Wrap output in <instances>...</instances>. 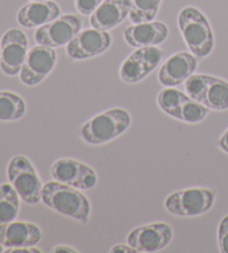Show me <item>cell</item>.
I'll list each match as a JSON object with an SVG mask.
<instances>
[{
    "mask_svg": "<svg viewBox=\"0 0 228 253\" xmlns=\"http://www.w3.org/2000/svg\"><path fill=\"white\" fill-rule=\"evenodd\" d=\"M41 201L48 208L76 221L86 222L90 216V202L81 190L58 181L43 184Z\"/></svg>",
    "mask_w": 228,
    "mask_h": 253,
    "instance_id": "obj_1",
    "label": "cell"
},
{
    "mask_svg": "<svg viewBox=\"0 0 228 253\" xmlns=\"http://www.w3.org/2000/svg\"><path fill=\"white\" fill-rule=\"evenodd\" d=\"M178 29L188 49L198 58L207 57L215 45L214 34L208 19L195 7L183 8L178 15Z\"/></svg>",
    "mask_w": 228,
    "mask_h": 253,
    "instance_id": "obj_2",
    "label": "cell"
},
{
    "mask_svg": "<svg viewBox=\"0 0 228 253\" xmlns=\"http://www.w3.org/2000/svg\"><path fill=\"white\" fill-rule=\"evenodd\" d=\"M131 116L124 108H113L94 116L81 126L80 137L90 145H103L124 134Z\"/></svg>",
    "mask_w": 228,
    "mask_h": 253,
    "instance_id": "obj_3",
    "label": "cell"
},
{
    "mask_svg": "<svg viewBox=\"0 0 228 253\" xmlns=\"http://www.w3.org/2000/svg\"><path fill=\"white\" fill-rule=\"evenodd\" d=\"M7 176L25 203L34 206L40 202L43 185L27 156L23 154L12 156L7 167Z\"/></svg>",
    "mask_w": 228,
    "mask_h": 253,
    "instance_id": "obj_4",
    "label": "cell"
},
{
    "mask_svg": "<svg viewBox=\"0 0 228 253\" xmlns=\"http://www.w3.org/2000/svg\"><path fill=\"white\" fill-rule=\"evenodd\" d=\"M186 94L213 111L228 110V83L209 75H191L185 82Z\"/></svg>",
    "mask_w": 228,
    "mask_h": 253,
    "instance_id": "obj_5",
    "label": "cell"
},
{
    "mask_svg": "<svg viewBox=\"0 0 228 253\" xmlns=\"http://www.w3.org/2000/svg\"><path fill=\"white\" fill-rule=\"evenodd\" d=\"M157 104L165 114L187 124L200 123L208 114L207 107L183 91L170 87L159 91L157 95Z\"/></svg>",
    "mask_w": 228,
    "mask_h": 253,
    "instance_id": "obj_6",
    "label": "cell"
},
{
    "mask_svg": "<svg viewBox=\"0 0 228 253\" xmlns=\"http://www.w3.org/2000/svg\"><path fill=\"white\" fill-rule=\"evenodd\" d=\"M215 195L212 190L186 189L174 192L165 200V209L177 216H197L208 212L213 208Z\"/></svg>",
    "mask_w": 228,
    "mask_h": 253,
    "instance_id": "obj_7",
    "label": "cell"
},
{
    "mask_svg": "<svg viewBox=\"0 0 228 253\" xmlns=\"http://www.w3.org/2000/svg\"><path fill=\"white\" fill-rule=\"evenodd\" d=\"M81 19L73 14L59 16L58 18L38 27L35 32V41L38 45L58 48L67 46L68 42L80 32Z\"/></svg>",
    "mask_w": 228,
    "mask_h": 253,
    "instance_id": "obj_8",
    "label": "cell"
},
{
    "mask_svg": "<svg viewBox=\"0 0 228 253\" xmlns=\"http://www.w3.org/2000/svg\"><path fill=\"white\" fill-rule=\"evenodd\" d=\"M28 54V39L19 28H10L0 41V68L8 76L19 75Z\"/></svg>",
    "mask_w": 228,
    "mask_h": 253,
    "instance_id": "obj_9",
    "label": "cell"
},
{
    "mask_svg": "<svg viewBox=\"0 0 228 253\" xmlns=\"http://www.w3.org/2000/svg\"><path fill=\"white\" fill-rule=\"evenodd\" d=\"M163 53L158 47H140L127 57L119 68V76L127 84L143 81L158 66Z\"/></svg>",
    "mask_w": 228,
    "mask_h": 253,
    "instance_id": "obj_10",
    "label": "cell"
},
{
    "mask_svg": "<svg viewBox=\"0 0 228 253\" xmlns=\"http://www.w3.org/2000/svg\"><path fill=\"white\" fill-rule=\"evenodd\" d=\"M57 54L54 48L37 45L30 48L26 56L19 78L26 86H36L55 68Z\"/></svg>",
    "mask_w": 228,
    "mask_h": 253,
    "instance_id": "obj_11",
    "label": "cell"
},
{
    "mask_svg": "<svg viewBox=\"0 0 228 253\" xmlns=\"http://www.w3.org/2000/svg\"><path fill=\"white\" fill-rule=\"evenodd\" d=\"M173 239V228L164 222L138 226L127 235V243L139 253H152L163 250Z\"/></svg>",
    "mask_w": 228,
    "mask_h": 253,
    "instance_id": "obj_12",
    "label": "cell"
},
{
    "mask_svg": "<svg viewBox=\"0 0 228 253\" xmlns=\"http://www.w3.org/2000/svg\"><path fill=\"white\" fill-rule=\"evenodd\" d=\"M50 175L55 181L81 191L93 189L98 181L97 174L89 165L67 158L57 160L51 165Z\"/></svg>",
    "mask_w": 228,
    "mask_h": 253,
    "instance_id": "obj_13",
    "label": "cell"
},
{
    "mask_svg": "<svg viewBox=\"0 0 228 253\" xmlns=\"http://www.w3.org/2000/svg\"><path fill=\"white\" fill-rule=\"evenodd\" d=\"M112 45V37L108 32L95 28L80 30L68 45L66 54L73 60H85L105 53Z\"/></svg>",
    "mask_w": 228,
    "mask_h": 253,
    "instance_id": "obj_14",
    "label": "cell"
},
{
    "mask_svg": "<svg viewBox=\"0 0 228 253\" xmlns=\"http://www.w3.org/2000/svg\"><path fill=\"white\" fill-rule=\"evenodd\" d=\"M197 66L198 62L195 55L186 51L174 54L160 67L158 81L165 87L178 86L194 75Z\"/></svg>",
    "mask_w": 228,
    "mask_h": 253,
    "instance_id": "obj_15",
    "label": "cell"
},
{
    "mask_svg": "<svg viewBox=\"0 0 228 253\" xmlns=\"http://www.w3.org/2000/svg\"><path fill=\"white\" fill-rule=\"evenodd\" d=\"M42 239V230L27 221H11L0 224V243L5 248L36 247Z\"/></svg>",
    "mask_w": 228,
    "mask_h": 253,
    "instance_id": "obj_16",
    "label": "cell"
},
{
    "mask_svg": "<svg viewBox=\"0 0 228 253\" xmlns=\"http://www.w3.org/2000/svg\"><path fill=\"white\" fill-rule=\"evenodd\" d=\"M131 0H103L90 15L91 27L108 32L120 25L129 16Z\"/></svg>",
    "mask_w": 228,
    "mask_h": 253,
    "instance_id": "obj_17",
    "label": "cell"
},
{
    "mask_svg": "<svg viewBox=\"0 0 228 253\" xmlns=\"http://www.w3.org/2000/svg\"><path fill=\"white\" fill-rule=\"evenodd\" d=\"M168 37V27L161 21L134 24L127 27L124 38L129 46L135 48L157 46Z\"/></svg>",
    "mask_w": 228,
    "mask_h": 253,
    "instance_id": "obj_18",
    "label": "cell"
},
{
    "mask_svg": "<svg viewBox=\"0 0 228 253\" xmlns=\"http://www.w3.org/2000/svg\"><path fill=\"white\" fill-rule=\"evenodd\" d=\"M60 14L59 6L51 0L30 1L20 8L17 21L25 28H36L58 18Z\"/></svg>",
    "mask_w": 228,
    "mask_h": 253,
    "instance_id": "obj_19",
    "label": "cell"
},
{
    "mask_svg": "<svg viewBox=\"0 0 228 253\" xmlns=\"http://www.w3.org/2000/svg\"><path fill=\"white\" fill-rule=\"evenodd\" d=\"M27 105L20 95L12 91H0V122L18 121L26 115Z\"/></svg>",
    "mask_w": 228,
    "mask_h": 253,
    "instance_id": "obj_20",
    "label": "cell"
},
{
    "mask_svg": "<svg viewBox=\"0 0 228 253\" xmlns=\"http://www.w3.org/2000/svg\"><path fill=\"white\" fill-rule=\"evenodd\" d=\"M20 196L10 183L0 184V224L15 221L20 210Z\"/></svg>",
    "mask_w": 228,
    "mask_h": 253,
    "instance_id": "obj_21",
    "label": "cell"
},
{
    "mask_svg": "<svg viewBox=\"0 0 228 253\" xmlns=\"http://www.w3.org/2000/svg\"><path fill=\"white\" fill-rule=\"evenodd\" d=\"M161 0H131L129 19L133 24L152 21L159 10Z\"/></svg>",
    "mask_w": 228,
    "mask_h": 253,
    "instance_id": "obj_22",
    "label": "cell"
},
{
    "mask_svg": "<svg viewBox=\"0 0 228 253\" xmlns=\"http://www.w3.org/2000/svg\"><path fill=\"white\" fill-rule=\"evenodd\" d=\"M219 251L228 253V215L224 216L218 226Z\"/></svg>",
    "mask_w": 228,
    "mask_h": 253,
    "instance_id": "obj_23",
    "label": "cell"
},
{
    "mask_svg": "<svg viewBox=\"0 0 228 253\" xmlns=\"http://www.w3.org/2000/svg\"><path fill=\"white\" fill-rule=\"evenodd\" d=\"M103 0H75L77 10L84 16H90L97 9Z\"/></svg>",
    "mask_w": 228,
    "mask_h": 253,
    "instance_id": "obj_24",
    "label": "cell"
},
{
    "mask_svg": "<svg viewBox=\"0 0 228 253\" xmlns=\"http://www.w3.org/2000/svg\"><path fill=\"white\" fill-rule=\"evenodd\" d=\"M6 253H41L36 247H21V248H7L5 250Z\"/></svg>",
    "mask_w": 228,
    "mask_h": 253,
    "instance_id": "obj_25",
    "label": "cell"
},
{
    "mask_svg": "<svg viewBox=\"0 0 228 253\" xmlns=\"http://www.w3.org/2000/svg\"><path fill=\"white\" fill-rule=\"evenodd\" d=\"M112 253H136L137 251L135 250L133 247H130L128 243L127 244H116L111 249Z\"/></svg>",
    "mask_w": 228,
    "mask_h": 253,
    "instance_id": "obj_26",
    "label": "cell"
},
{
    "mask_svg": "<svg viewBox=\"0 0 228 253\" xmlns=\"http://www.w3.org/2000/svg\"><path fill=\"white\" fill-rule=\"evenodd\" d=\"M50 252L54 253H61V252H66V253H78V250H75L73 247L69 246H56L50 250Z\"/></svg>",
    "mask_w": 228,
    "mask_h": 253,
    "instance_id": "obj_27",
    "label": "cell"
},
{
    "mask_svg": "<svg viewBox=\"0 0 228 253\" xmlns=\"http://www.w3.org/2000/svg\"><path fill=\"white\" fill-rule=\"evenodd\" d=\"M218 145L225 153L228 154V129H226V132H224L221 138H219Z\"/></svg>",
    "mask_w": 228,
    "mask_h": 253,
    "instance_id": "obj_28",
    "label": "cell"
},
{
    "mask_svg": "<svg viewBox=\"0 0 228 253\" xmlns=\"http://www.w3.org/2000/svg\"><path fill=\"white\" fill-rule=\"evenodd\" d=\"M5 250H6V249H5V247H3V246H2V244H1V243H0V253L5 252Z\"/></svg>",
    "mask_w": 228,
    "mask_h": 253,
    "instance_id": "obj_29",
    "label": "cell"
},
{
    "mask_svg": "<svg viewBox=\"0 0 228 253\" xmlns=\"http://www.w3.org/2000/svg\"><path fill=\"white\" fill-rule=\"evenodd\" d=\"M32 1H40V0H32Z\"/></svg>",
    "mask_w": 228,
    "mask_h": 253,
    "instance_id": "obj_30",
    "label": "cell"
}]
</instances>
